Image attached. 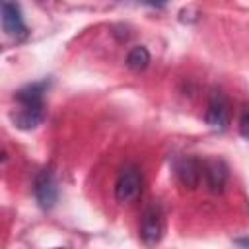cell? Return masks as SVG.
I'll list each match as a JSON object with an SVG mask.
<instances>
[{"label":"cell","instance_id":"1","mask_svg":"<svg viewBox=\"0 0 249 249\" xmlns=\"http://www.w3.org/2000/svg\"><path fill=\"white\" fill-rule=\"evenodd\" d=\"M49 86H51L49 80H39V82L27 84L16 91L14 99L18 103V107L12 113V121L18 128L31 130L43 123V119H45V93L49 91Z\"/></svg>","mask_w":249,"mask_h":249},{"label":"cell","instance_id":"2","mask_svg":"<svg viewBox=\"0 0 249 249\" xmlns=\"http://www.w3.org/2000/svg\"><path fill=\"white\" fill-rule=\"evenodd\" d=\"M142 193V173L134 165H126L115 183V198L121 204L134 202Z\"/></svg>","mask_w":249,"mask_h":249},{"label":"cell","instance_id":"3","mask_svg":"<svg viewBox=\"0 0 249 249\" xmlns=\"http://www.w3.org/2000/svg\"><path fill=\"white\" fill-rule=\"evenodd\" d=\"M0 12L4 33L14 41H23L27 37V25L18 0H0Z\"/></svg>","mask_w":249,"mask_h":249},{"label":"cell","instance_id":"4","mask_svg":"<svg viewBox=\"0 0 249 249\" xmlns=\"http://www.w3.org/2000/svg\"><path fill=\"white\" fill-rule=\"evenodd\" d=\"M33 191H35V198L41 208L45 210L53 208L58 200V183H56L54 173L51 169H43L35 179Z\"/></svg>","mask_w":249,"mask_h":249},{"label":"cell","instance_id":"5","mask_svg":"<svg viewBox=\"0 0 249 249\" xmlns=\"http://www.w3.org/2000/svg\"><path fill=\"white\" fill-rule=\"evenodd\" d=\"M140 237L146 245H154L163 237V214L158 206H152L144 212L140 224Z\"/></svg>","mask_w":249,"mask_h":249},{"label":"cell","instance_id":"6","mask_svg":"<svg viewBox=\"0 0 249 249\" xmlns=\"http://www.w3.org/2000/svg\"><path fill=\"white\" fill-rule=\"evenodd\" d=\"M206 123L214 130H224L230 124V105L224 93L220 91L212 93L208 101V109H206Z\"/></svg>","mask_w":249,"mask_h":249},{"label":"cell","instance_id":"7","mask_svg":"<svg viewBox=\"0 0 249 249\" xmlns=\"http://www.w3.org/2000/svg\"><path fill=\"white\" fill-rule=\"evenodd\" d=\"M204 177H206V183L208 187L214 191V193H220L226 185V177H228V169L222 161H210L204 165Z\"/></svg>","mask_w":249,"mask_h":249},{"label":"cell","instance_id":"8","mask_svg":"<svg viewBox=\"0 0 249 249\" xmlns=\"http://www.w3.org/2000/svg\"><path fill=\"white\" fill-rule=\"evenodd\" d=\"M150 64V53L144 45H136L128 51L126 54V66L132 70V72H142L146 70Z\"/></svg>","mask_w":249,"mask_h":249},{"label":"cell","instance_id":"9","mask_svg":"<svg viewBox=\"0 0 249 249\" xmlns=\"http://www.w3.org/2000/svg\"><path fill=\"white\" fill-rule=\"evenodd\" d=\"M177 173H179L181 181H183L185 185H189V187H195V185L198 183L200 175H202L200 167H198L193 160H183V161L177 165Z\"/></svg>","mask_w":249,"mask_h":249},{"label":"cell","instance_id":"10","mask_svg":"<svg viewBox=\"0 0 249 249\" xmlns=\"http://www.w3.org/2000/svg\"><path fill=\"white\" fill-rule=\"evenodd\" d=\"M239 132H241L243 138L249 140V109H247V111L241 115V119H239Z\"/></svg>","mask_w":249,"mask_h":249},{"label":"cell","instance_id":"11","mask_svg":"<svg viewBox=\"0 0 249 249\" xmlns=\"http://www.w3.org/2000/svg\"><path fill=\"white\" fill-rule=\"evenodd\" d=\"M235 243H239V245H249V237H245V239H235Z\"/></svg>","mask_w":249,"mask_h":249}]
</instances>
